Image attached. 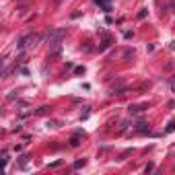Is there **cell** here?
Wrapping results in <instances>:
<instances>
[{"label":"cell","instance_id":"1","mask_svg":"<svg viewBox=\"0 0 175 175\" xmlns=\"http://www.w3.org/2000/svg\"><path fill=\"white\" fill-rule=\"evenodd\" d=\"M29 41H35V37H33V35H25V37H21V39L17 41V49H25V47L29 45Z\"/></svg>","mask_w":175,"mask_h":175},{"label":"cell","instance_id":"2","mask_svg":"<svg viewBox=\"0 0 175 175\" xmlns=\"http://www.w3.org/2000/svg\"><path fill=\"white\" fill-rule=\"evenodd\" d=\"M150 107V103H138V105H130V113H140V111H144V109H148Z\"/></svg>","mask_w":175,"mask_h":175},{"label":"cell","instance_id":"3","mask_svg":"<svg viewBox=\"0 0 175 175\" xmlns=\"http://www.w3.org/2000/svg\"><path fill=\"white\" fill-rule=\"evenodd\" d=\"M81 134H83V132L78 130L72 138H70V146H78V144H81Z\"/></svg>","mask_w":175,"mask_h":175},{"label":"cell","instance_id":"4","mask_svg":"<svg viewBox=\"0 0 175 175\" xmlns=\"http://www.w3.org/2000/svg\"><path fill=\"white\" fill-rule=\"evenodd\" d=\"M60 126H62L60 120H49V122H47V128H60Z\"/></svg>","mask_w":175,"mask_h":175},{"label":"cell","instance_id":"5","mask_svg":"<svg viewBox=\"0 0 175 175\" xmlns=\"http://www.w3.org/2000/svg\"><path fill=\"white\" fill-rule=\"evenodd\" d=\"M171 132H175V120H171L167 124V128H165V134H171Z\"/></svg>","mask_w":175,"mask_h":175},{"label":"cell","instance_id":"6","mask_svg":"<svg viewBox=\"0 0 175 175\" xmlns=\"http://www.w3.org/2000/svg\"><path fill=\"white\" fill-rule=\"evenodd\" d=\"M136 130L140 132V134H146V132H148V126H146V124H144V122H140V124H138V128H136Z\"/></svg>","mask_w":175,"mask_h":175},{"label":"cell","instance_id":"7","mask_svg":"<svg viewBox=\"0 0 175 175\" xmlns=\"http://www.w3.org/2000/svg\"><path fill=\"white\" fill-rule=\"evenodd\" d=\"M49 109H52V107H47V105H44V107H39V109H37L35 113H37V115H45V113H47Z\"/></svg>","mask_w":175,"mask_h":175},{"label":"cell","instance_id":"8","mask_svg":"<svg viewBox=\"0 0 175 175\" xmlns=\"http://www.w3.org/2000/svg\"><path fill=\"white\" fill-rule=\"evenodd\" d=\"M85 165H87V159H81V161L74 163V169H81V167H85Z\"/></svg>","mask_w":175,"mask_h":175},{"label":"cell","instance_id":"9","mask_svg":"<svg viewBox=\"0 0 175 175\" xmlns=\"http://www.w3.org/2000/svg\"><path fill=\"white\" fill-rule=\"evenodd\" d=\"M27 159H29L27 155H21V157H19V165H23V167H25V163H27Z\"/></svg>","mask_w":175,"mask_h":175},{"label":"cell","instance_id":"10","mask_svg":"<svg viewBox=\"0 0 175 175\" xmlns=\"http://www.w3.org/2000/svg\"><path fill=\"white\" fill-rule=\"evenodd\" d=\"M144 17H146V8H142V10L138 12V19H144Z\"/></svg>","mask_w":175,"mask_h":175},{"label":"cell","instance_id":"11","mask_svg":"<svg viewBox=\"0 0 175 175\" xmlns=\"http://www.w3.org/2000/svg\"><path fill=\"white\" fill-rule=\"evenodd\" d=\"M74 72H76V74H85V68H83V66H78V68H74Z\"/></svg>","mask_w":175,"mask_h":175},{"label":"cell","instance_id":"12","mask_svg":"<svg viewBox=\"0 0 175 175\" xmlns=\"http://www.w3.org/2000/svg\"><path fill=\"white\" fill-rule=\"evenodd\" d=\"M152 169H155V167H152V165H150V163H148V165H146V167H144V171H146V173H150V171H152Z\"/></svg>","mask_w":175,"mask_h":175},{"label":"cell","instance_id":"13","mask_svg":"<svg viewBox=\"0 0 175 175\" xmlns=\"http://www.w3.org/2000/svg\"><path fill=\"white\" fill-rule=\"evenodd\" d=\"M130 56H134V49H128V52L124 54V58H130Z\"/></svg>","mask_w":175,"mask_h":175},{"label":"cell","instance_id":"14","mask_svg":"<svg viewBox=\"0 0 175 175\" xmlns=\"http://www.w3.org/2000/svg\"><path fill=\"white\" fill-rule=\"evenodd\" d=\"M171 6H173V8H175V0H171Z\"/></svg>","mask_w":175,"mask_h":175},{"label":"cell","instance_id":"15","mask_svg":"<svg viewBox=\"0 0 175 175\" xmlns=\"http://www.w3.org/2000/svg\"><path fill=\"white\" fill-rule=\"evenodd\" d=\"M60 2H62V0H56V4H60Z\"/></svg>","mask_w":175,"mask_h":175}]
</instances>
